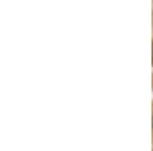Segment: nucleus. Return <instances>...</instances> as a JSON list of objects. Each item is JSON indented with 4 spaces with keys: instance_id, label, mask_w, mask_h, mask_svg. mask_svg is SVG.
<instances>
[{
    "instance_id": "obj_1",
    "label": "nucleus",
    "mask_w": 153,
    "mask_h": 151,
    "mask_svg": "<svg viewBox=\"0 0 153 151\" xmlns=\"http://www.w3.org/2000/svg\"><path fill=\"white\" fill-rule=\"evenodd\" d=\"M152 125H153V118H152Z\"/></svg>"
}]
</instances>
